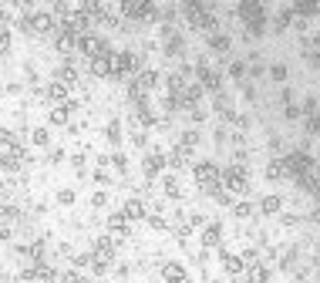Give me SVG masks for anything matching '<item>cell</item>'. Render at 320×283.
Masks as SVG:
<instances>
[{
  "instance_id": "cell-1",
  "label": "cell",
  "mask_w": 320,
  "mask_h": 283,
  "mask_svg": "<svg viewBox=\"0 0 320 283\" xmlns=\"http://www.w3.org/2000/svg\"><path fill=\"white\" fill-rule=\"evenodd\" d=\"M192 176H196V182H199L209 195L219 192V186H223V172L216 169V162H199V165L192 169Z\"/></svg>"
},
{
  "instance_id": "cell-2",
  "label": "cell",
  "mask_w": 320,
  "mask_h": 283,
  "mask_svg": "<svg viewBox=\"0 0 320 283\" xmlns=\"http://www.w3.org/2000/svg\"><path fill=\"white\" fill-rule=\"evenodd\" d=\"M283 165H287V176H293L296 182L313 172V159H310L307 152H290L287 159H283Z\"/></svg>"
},
{
  "instance_id": "cell-3",
  "label": "cell",
  "mask_w": 320,
  "mask_h": 283,
  "mask_svg": "<svg viewBox=\"0 0 320 283\" xmlns=\"http://www.w3.org/2000/svg\"><path fill=\"white\" fill-rule=\"evenodd\" d=\"M135 68H138V54H132V51H118L115 54L112 51V74L115 78H128Z\"/></svg>"
},
{
  "instance_id": "cell-4",
  "label": "cell",
  "mask_w": 320,
  "mask_h": 283,
  "mask_svg": "<svg viewBox=\"0 0 320 283\" xmlns=\"http://www.w3.org/2000/svg\"><path fill=\"white\" fill-rule=\"evenodd\" d=\"M223 189L232 192V195L246 192V169H243V165H229V169L223 172Z\"/></svg>"
},
{
  "instance_id": "cell-5",
  "label": "cell",
  "mask_w": 320,
  "mask_h": 283,
  "mask_svg": "<svg viewBox=\"0 0 320 283\" xmlns=\"http://www.w3.org/2000/svg\"><path fill=\"white\" fill-rule=\"evenodd\" d=\"M78 51L81 54H88V57H98V54H108V44H104L101 34L88 31V34H81L78 37Z\"/></svg>"
},
{
  "instance_id": "cell-6",
  "label": "cell",
  "mask_w": 320,
  "mask_h": 283,
  "mask_svg": "<svg viewBox=\"0 0 320 283\" xmlns=\"http://www.w3.org/2000/svg\"><path fill=\"white\" fill-rule=\"evenodd\" d=\"M24 148H20V145H10V148H4V155H0V165H4V169H7V172H17V169H20V162H24Z\"/></svg>"
},
{
  "instance_id": "cell-7",
  "label": "cell",
  "mask_w": 320,
  "mask_h": 283,
  "mask_svg": "<svg viewBox=\"0 0 320 283\" xmlns=\"http://www.w3.org/2000/svg\"><path fill=\"white\" fill-rule=\"evenodd\" d=\"M54 44H57V51H61V54H71V51H78V34L68 31V27H57Z\"/></svg>"
},
{
  "instance_id": "cell-8",
  "label": "cell",
  "mask_w": 320,
  "mask_h": 283,
  "mask_svg": "<svg viewBox=\"0 0 320 283\" xmlns=\"http://www.w3.org/2000/svg\"><path fill=\"white\" fill-rule=\"evenodd\" d=\"M165 162H168V155H165V152H159V148H155V152H148V155H145V176L155 179L162 169H165Z\"/></svg>"
},
{
  "instance_id": "cell-9",
  "label": "cell",
  "mask_w": 320,
  "mask_h": 283,
  "mask_svg": "<svg viewBox=\"0 0 320 283\" xmlns=\"http://www.w3.org/2000/svg\"><path fill=\"white\" fill-rule=\"evenodd\" d=\"M54 27H57L54 14H48V10H37V14H31V31L48 34V31H54Z\"/></svg>"
},
{
  "instance_id": "cell-10",
  "label": "cell",
  "mask_w": 320,
  "mask_h": 283,
  "mask_svg": "<svg viewBox=\"0 0 320 283\" xmlns=\"http://www.w3.org/2000/svg\"><path fill=\"white\" fill-rule=\"evenodd\" d=\"M236 14L243 17V20H260V17H266V10L260 7V4H253V0H246V4H240V7H236Z\"/></svg>"
},
{
  "instance_id": "cell-11",
  "label": "cell",
  "mask_w": 320,
  "mask_h": 283,
  "mask_svg": "<svg viewBox=\"0 0 320 283\" xmlns=\"http://www.w3.org/2000/svg\"><path fill=\"white\" fill-rule=\"evenodd\" d=\"M108 229H112L118 240H125L128 236V216L125 212H112V216H108Z\"/></svg>"
},
{
  "instance_id": "cell-12",
  "label": "cell",
  "mask_w": 320,
  "mask_h": 283,
  "mask_svg": "<svg viewBox=\"0 0 320 283\" xmlns=\"http://www.w3.org/2000/svg\"><path fill=\"white\" fill-rule=\"evenodd\" d=\"M91 74H95V78H104V74H112V51H108V54L91 57Z\"/></svg>"
},
{
  "instance_id": "cell-13",
  "label": "cell",
  "mask_w": 320,
  "mask_h": 283,
  "mask_svg": "<svg viewBox=\"0 0 320 283\" xmlns=\"http://www.w3.org/2000/svg\"><path fill=\"white\" fill-rule=\"evenodd\" d=\"M57 84H64V88H71V84H78V68L74 64H61L57 68Z\"/></svg>"
},
{
  "instance_id": "cell-14",
  "label": "cell",
  "mask_w": 320,
  "mask_h": 283,
  "mask_svg": "<svg viewBox=\"0 0 320 283\" xmlns=\"http://www.w3.org/2000/svg\"><path fill=\"white\" fill-rule=\"evenodd\" d=\"M246 280H249V283H266V280H270V270H266V263H249V267H246Z\"/></svg>"
},
{
  "instance_id": "cell-15",
  "label": "cell",
  "mask_w": 320,
  "mask_h": 283,
  "mask_svg": "<svg viewBox=\"0 0 320 283\" xmlns=\"http://www.w3.org/2000/svg\"><path fill=\"white\" fill-rule=\"evenodd\" d=\"M162 276H165V283H189L185 280V270L179 267V263H165V267H162Z\"/></svg>"
},
{
  "instance_id": "cell-16",
  "label": "cell",
  "mask_w": 320,
  "mask_h": 283,
  "mask_svg": "<svg viewBox=\"0 0 320 283\" xmlns=\"http://www.w3.org/2000/svg\"><path fill=\"white\" fill-rule=\"evenodd\" d=\"M121 212L128 216V223H132V219H142V216H145V202H142V199H128Z\"/></svg>"
},
{
  "instance_id": "cell-17",
  "label": "cell",
  "mask_w": 320,
  "mask_h": 283,
  "mask_svg": "<svg viewBox=\"0 0 320 283\" xmlns=\"http://www.w3.org/2000/svg\"><path fill=\"white\" fill-rule=\"evenodd\" d=\"M48 98L54 101V108H61V101L68 98V88H64V84H57V81H51V84H48Z\"/></svg>"
},
{
  "instance_id": "cell-18",
  "label": "cell",
  "mask_w": 320,
  "mask_h": 283,
  "mask_svg": "<svg viewBox=\"0 0 320 283\" xmlns=\"http://www.w3.org/2000/svg\"><path fill=\"white\" fill-rule=\"evenodd\" d=\"M223 267H226V273H232V276H236V273H243V270H246V263H243L240 256L226 253V256H223Z\"/></svg>"
},
{
  "instance_id": "cell-19",
  "label": "cell",
  "mask_w": 320,
  "mask_h": 283,
  "mask_svg": "<svg viewBox=\"0 0 320 283\" xmlns=\"http://www.w3.org/2000/svg\"><path fill=\"white\" fill-rule=\"evenodd\" d=\"M219 236H223V229H219V223H209L206 233H202V246H216Z\"/></svg>"
},
{
  "instance_id": "cell-20",
  "label": "cell",
  "mask_w": 320,
  "mask_h": 283,
  "mask_svg": "<svg viewBox=\"0 0 320 283\" xmlns=\"http://www.w3.org/2000/svg\"><path fill=\"white\" fill-rule=\"evenodd\" d=\"M209 48L226 54V51H229V37H226V34H209Z\"/></svg>"
},
{
  "instance_id": "cell-21",
  "label": "cell",
  "mask_w": 320,
  "mask_h": 283,
  "mask_svg": "<svg viewBox=\"0 0 320 283\" xmlns=\"http://www.w3.org/2000/svg\"><path fill=\"white\" fill-rule=\"evenodd\" d=\"M280 206H283V199H280V195H266V199L260 202V209H263L266 216H273V212H280Z\"/></svg>"
},
{
  "instance_id": "cell-22",
  "label": "cell",
  "mask_w": 320,
  "mask_h": 283,
  "mask_svg": "<svg viewBox=\"0 0 320 283\" xmlns=\"http://www.w3.org/2000/svg\"><path fill=\"white\" fill-rule=\"evenodd\" d=\"M287 176V165H283V159H273L270 165H266V179H283Z\"/></svg>"
},
{
  "instance_id": "cell-23",
  "label": "cell",
  "mask_w": 320,
  "mask_h": 283,
  "mask_svg": "<svg viewBox=\"0 0 320 283\" xmlns=\"http://www.w3.org/2000/svg\"><path fill=\"white\" fill-rule=\"evenodd\" d=\"M17 216H20V209H17V206H7V202L0 206V223H14Z\"/></svg>"
},
{
  "instance_id": "cell-24",
  "label": "cell",
  "mask_w": 320,
  "mask_h": 283,
  "mask_svg": "<svg viewBox=\"0 0 320 283\" xmlns=\"http://www.w3.org/2000/svg\"><path fill=\"white\" fill-rule=\"evenodd\" d=\"M162 186H165V192L172 195V199H176V195H182V189H179V179H176V176H165V179H162Z\"/></svg>"
},
{
  "instance_id": "cell-25",
  "label": "cell",
  "mask_w": 320,
  "mask_h": 283,
  "mask_svg": "<svg viewBox=\"0 0 320 283\" xmlns=\"http://www.w3.org/2000/svg\"><path fill=\"white\" fill-rule=\"evenodd\" d=\"M68 115H71V112H68V108H51V115H48V118H51V125H64V121H68Z\"/></svg>"
},
{
  "instance_id": "cell-26",
  "label": "cell",
  "mask_w": 320,
  "mask_h": 283,
  "mask_svg": "<svg viewBox=\"0 0 320 283\" xmlns=\"http://www.w3.org/2000/svg\"><path fill=\"white\" fill-rule=\"evenodd\" d=\"M270 78L273 81H287V64H273L270 68Z\"/></svg>"
},
{
  "instance_id": "cell-27",
  "label": "cell",
  "mask_w": 320,
  "mask_h": 283,
  "mask_svg": "<svg viewBox=\"0 0 320 283\" xmlns=\"http://www.w3.org/2000/svg\"><path fill=\"white\" fill-rule=\"evenodd\" d=\"M232 212H236L240 219H246L249 212H253V206H249V202H236V206H232Z\"/></svg>"
},
{
  "instance_id": "cell-28",
  "label": "cell",
  "mask_w": 320,
  "mask_h": 283,
  "mask_svg": "<svg viewBox=\"0 0 320 283\" xmlns=\"http://www.w3.org/2000/svg\"><path fill=\"white\" fill-rule=\"evenodd\" d=\"M48 128H34V145H48Z\"/></svg>"
},
{
  "instance_id": "cell-29",
  "label": "cell",
  "mask_w": 320,
  "mask_h": 283,
  "mask_svg": "<svg viewBox=\"0 0 320 283\" xmlns=\"http://www.w3.org/2000/svg\"><path fill=\"white\" fill-rule=\"evenodd\" d=\"M229 74H232V78H243V74H246V64H243V61H232V64H229Z\"/></svg>"
},
{
  "instance_id": "cell-30",
  "label": "cell",
  "mask_w": 320,
  "mask_h": 283,
  "mask_svg": "<svg viewBox=\"0 0 320 283\" xmlns=\"http://www.w3.org/2000/svg\"><path fill=\"white\" fill-rule=\"evenodd\" d=\"M307 132H310V135L320 132V115H310V118H307Z\"/></svg>"
},
{
  "instance_id": "cell-31",
  "label": "cell",
  "mask_w": 320,
  "mask_h": 283,
  "mask_svg": "<svg viewBox=\"0 0 320 283\" xmlns=\"http://www.w3.org/2000/svg\"><path fill=\"white\" fill-rule=\"evenodd\" d=\"M57 202H64V206H71V202H74V192H71V189H61V192H57Z\"/></svg>"
},
{
  "instance_id": "cell-32",
  "label": "cell",
  "mask_w": 320,
  "mask_h": 283,
  "mask_svg": "<svg viewBox=\"0 0 320 283\" xmlns=\"http://www.w3.org/2000/svg\"><path fill=\"white\" fill-rule=\"evenodd\" d=\"M61 283H88V280H84L81 273H64V276H61Z\"/></svg>"
},
{
  "instance_id": "cell-33",
  "label": "cell",
  "mask_w": 320,
  "mask_h": 283,
  "mask_svg": "<svg viewBox=\"0 0 320 283\" xmlns=\"http://www.w3.org/2000/svg\"><path fill=\"white\" fill-rule=\"evenodd\" d=\"M10 48V34H7V27H0V51H7Z\"/></svg>"
},
{
  "instance_id": "cell-34",
  "label": "cell",
  "mask_w": 320,
  "mask_h": 283,
  "mask_svg": "<svg viewBox=\"0 0 320 283\" xmlns=\"http://www.w3.org/2000/svg\"><path fill=\"white\" fill-rule=\"evenodd\" d=\"M152 226H155V229H165V226H168L165 216H152Z\"/></svg>"
},
{
  "instance_id": "cell-35",
  "label": "cell",
  "mask_w": 320,
  "mask_h": 283,
  "mask_svg": "<svg viewBox=\"0 0 320 283\" xmlns=\"http://www.w3.org/2000/svg\"><path fill=\"white\" fill-rule=\"evenodd\" d=\"M287 118H300V108H296V105H287Z\"/></svg>"
},
{
  "instance_id": "cell-36",
  "label": "cell",
  "mask_w": 320,
  "mask_h": 283,
  "mask_svg": "<svg viewBox=\"0 0 320 283\" xmlns=\"http://www.w3.org/2000/svg\"><path fill=\"white\" fill-rule=\"evenodd\" d=\"M91 202H95V206H104V202H108V195H104V192H95V199H91Z\"/></svg>"
},
{
  "instance_id": "cell-37",
  "label": "cell",
  "mask_w": 320,
  "mask_h": 283,
  "mask_svg": "<svg viewBox=\"0 0 320 283\" xmlns=\"http://www.w3.org/2000/svg\"><path fill=\"white\" fill-rule=\"evenodd\" d=\"M0 240H10V226L7 223H0Z\"/></svg>"
},
{
  "instance_id": "cell-38",
  "label": "cell",
  "mask_w": 320,
  "mask_h": 283,
  "mask_svg": "<svg viewBox=\"0 0 320 283\" xmlns=\"http://www.w3.org/2000/svg\"><path fill=\"white\" fill-rule=\"evenodd\" d=\"M307 61H310L313 68H320V54H310V57H307Z\"/></svg>"
},
{
  "instance_id": "cell-39",
  "label": "cell",
  "mask_w": 320,
  "mask_h": 283,
  "mask_svg": "<svg viewBox=\"0 0 320 283\" xmlns=\"http://www.w3.org/2000/svg\"><path fill=\"white\" fill-rule=\"evenodd\" d=\"M313 219H317V223H320V206H317V209H313Z\"/></svg>"
},
{
  "instance_id": "cell-40",
  "label": "cell",
  "mask_w": 320,
  "mask_h": 283,
  "mask_svg": "<svg viewBox=\"0 0 320 283\" xmlns=\"http://www.w3.org/2000/svg\"><path fill=\"white\" fill-rule=\"evenodd\" d=\"M10 283H20V280H10Z\"/></svg>"
},
{
  "instance_id": "cell-41",
  "label": "cell",
  "mask_w": 320,
  "mask_h": 283,
  "mask_svg": "<svg viewBox=\"0 0 320 283\" xmlns=\"http://www.w3.org/2000/svg\"><path fill=\"white\" fill-rule=\"evenodd\" d=\"M0 189H4V182H0Z\"/></svg>"
},
{
  "instance_id": "cell-42",
  "label": "cell",
  "mask_w": 320,
  "mask_h": 283,
  "mask_svg": "<svg viewBox=\"0 0 320 283\" xmlns=\"http://www.w3.org/2000/svg\"><path fill=\"white\" fill-rule=\"evenodd\" d=\"M317 165H320V162H317Z\"/></svg>"
}]
</instances>
